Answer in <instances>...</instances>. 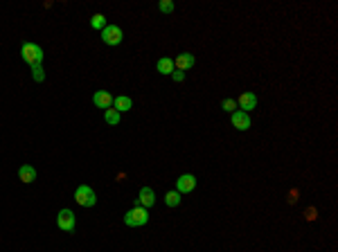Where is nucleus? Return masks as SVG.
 <instances>
[{
  "instance_id": "f257e3e1",
  "label": "nucleus",
  "mask_w": 338,
  "mask_h": 252,
  "mask_svg": "<svg viewBox=\"0 0 338 252\" xmlns=\"http://www.w3.org/2000/svg\"><path fill=\"white\" fill-rule=\"evenodd\" d=\"M124 223H127L129 228H142V225L149 223V212L137 205V207L129 209V212L124 214Z\"/></svg>"
},
{
  "instance_id": "f03ea898",
  "label": "nucleus",
  "mask_w": 338,
  "mask_h": 252,
  "mask_svg": "<svg viewBox=\"0 0 338 252\" xmlns=\"http://www.w3.org/2000/svg\"><path fill=\"white\" fill-rule=\"evenodd\" d=\"M20 54H23V59L30 63V65H41V61H43V50L36 43H23Z\"/></svg>"
},
{
  "instance_id": "7ed1b4c3",
  "label": "nucleus",
  "mask_w": 338,
  "mask_h": 252,
  "mask_svg": "<svg viewBox=\"0 0 338 252\" xmlns=\"http://www.w3.org/2000/svg\"><path fill=\"white\" fill-rule=\"evenodd\" d=\"M74 200H77L81 207H93V205L97 203V196H95V191L88 185H79V187L74 189Z\"/></svg>"
},
{
  "instance_id": "20e7f679",
  "label": "nucleus",
  "mask_w": 338,
  "mask_h": 252,
  "mask_svg": "<svg viewBox=\"0 0 338 252\" xmlns=\"http://www.w3.org/2000/svg\"><path fill=\"white\" fill-rule=\"evenodd\" d=\"M122 29L118 27V25H106V27L102 29V41L106 45H120L122 43Z\"/></svg>"
},
{
  "instance_id": "39448f33",
  "label": "nucleus",
  "mask_w": 338,
  "mask_h": 252,
  "mask_svg": "<svg viewBox=\"0 0 338 252\" xmlns=\"http://www.w3.org/2000/svg\"><path fill=\"white\" fill-rule=\"evenodd\" d=\"M57 225H59V230H64V232H72L74 225H77L72 209H61L59 216H57Z\"/></svg>"
},
{
  "instance_id": "423d86ee",
  "label": "nucleus",
  "mask_w": 338,
  "mask_h": 252,
  "mask_svg": "<svg viewBox=\"0 0 338 252\" xmlns=\"http://www.w3.org/2000/svg\"><path fill=\"white\" fill-rule=\"evenodd\" d=\"M230 122H232V126H235L237 131H248L250 126H253L250 115H248V113H244V111H235V113H232Z\"/></svg>"
},
{
  "instance_id": "0eeeda50",
  "label": "nucleus",
  "mask_w": 338,
  "mask_h": 252,
  "mask_svg": "<svg viewBox=\"0 0 338 252\" xmlns=\"http://www.w3.org/2000/svg\"><path fill=\"white\" fill-rule=\"evenodd\" d=\"M194 187H196V178L192 174L178 176V180H176V191L178 194H190V191H194Z\"/></svg>"
},
{
  "instance_id": "6e6552de",
  "label": "nucleus",
  "mask_w": 338,
  "mask_h": 252,
  "mask_svg": "<svg viewBox=\"0 0 338 252\" xmlns=\"http://www.w3.org/2000/svg\"><path fill=\"white\" fill-rule=\"evenodd\" d=\"M257 106V97L253 95V92H241L239 99H237V108L244 113H250L253 108Z\"/></svg>"
},
{
  "instance_id": "1a4fd4ad",
  "label": "nucleus",
  "mask_w": 338,
  "mask_h": 252,
  "mask_svg": "<svg viewBox=\"0 0 338 252\" xmlns=\"http://www.w3.org/2000/svg\"><path fill=\"white\" fill-rule=\"evenodd\" d=\"M194 63H196L194 54H190V52H183V54H178V57L174 59V68H178V70H181V72H185V70L194 68Z\"/></svg>"
},
{
  "instance_id": "9d476101",
  "label": "nucleus",
  "mask_w": 338,
  "mask_h": 252,
  "mask_svg": "<svg viewBox=\"0 0 338 252\" xmlns=\"http://www.w3.org/2000/svg\"><path fill=\"white\" fill-rule=\"evenodd\" d=\"M156 203V194H153V189L151 187H142L140 189V194H137V205L144 209H149L151 205Z\"/></svg>"
},
{
  "instance_id": "9b49d317",
  "label": "nucleus",
  "mask_w": 338,
  "mask_h": 252,
  "mask_svg": "<svg viewBox=\"0 0 338 252\" xmlns=\"http://www.w3.org/2000/svg\"><path fill=\"white\" fill-rule=\"evenodd\" d=\"M93 102L97 108H104V111H106V108H113V95L108 90H97L93 95Z\"/></svg>"
},
{
  "instance_id": "f8f14e48",
  "label": "nucleus",
  "mask_w": 338,
  "mask_h": 252,
  "mask_svg": "<svg viewBox=\"0 0 338 252\" xmlns=\"http://www.w3.org/2000/svg\"><path fill=\"white\" fill-rule=\"evenodd\" d=\"M18 178L23 180L25 185L34 183V180H36V169H34L32 165H20V169H18Z\"/></svg>"
},
{
  "instance_id": "ddd939ff",
  "label": "nucleus",
  "mask_w": 338,
  "mask_h": 252,
  "mask_svg": "<svg viewBox=\"0 0 338 252\" xmlns=\"http://www.w3.org/2000/svg\"><path fill=\"white\" fill-rule=\"evenodd\" d=\"M133 102L131 97H127V95H118V97H113V108L118 113H124V111H131Z\"/></svg>"
},
{
  "instance_id": "4468645a",
  "label": "nucleus",
  "mask_w": 338,
  "mask_h": 252,
  "mask_svg": "<svg viewBox=\"0 0 338 252\" xmlns=\"http://www.w3.org/2000/svg\"><path fill=\"white\" fill-rule=\"evenodd\" d=\"M156 68H158V72H160V74H172L174 72V59L162 57L160 61L156 63Z\"/></svg>"
},
{
  "instance_id": "2eb2a0df",
  "label": "nucleus",
  "mask_w": 338,
  "mask_h": 252,
  "mask_svg": "<svg viewBox=\"0 0 338 252\" xmlns=\"http://www.w3.org/2000/svg\"><path fill=\"white\" fill-rule=\"evenodd\" d=\"M104 122L111 124V126H118L120 124V113L115 111V108H106V111H104Z\"/></svg>"
},
{
  "instance_id": "dca6fc26",
  "label": "nucleus",
  "mask_w": 338,
  "mask_h": 252,
  "mask_svg": "<svg viewBox=\"0 0 338 252\" xmlns=\"http://www.w3.org/2000/svg\"><path fill=\"white\" fill-rule=\"evenodd\" d=\"M106 25H108V20H106V16L104 14H95L93 18H90V27L93 29H99V32H102Z\"/></svg>"
},
{
  "instance_id": "f3484780",
  "label": "nucleus",
  "mask_w": 338,
  "mask_h": 252,
  "mask_svg": "<svg viewBox=\"0 0 338 252\" xmlns=\"http://www.w3.org/2000/svg\"><path fill=\"white\" fill-rule=\"evenodd\" d=\"M165 203L169 205V207H178V205H181V194H178V191H167Z\"/></svg>"
},
{
  "instance_id": "a211bd4d",
  "label": "nucleus",
  "mask_w": 338,
  "mask_h": 252,
  "mask_svg": "<svg viewBox=\"0 0 338 252\" xmlns=\"http://www.w3.org/2000/svg\"><path fill=\"white\" fill-rule=\"evenodd\" d=\"M30 68H32V79H34L36 83L45 81V72H43V68H41V65H30Z\"/></svg>"
},
{
  "instance_id": "6ab92c4d",
  "label": "nucleus",
  "mask_w": 338,
  "mask_h": 252,
  "mask_svg": "<svg viewBox=\"0 0 338 252\" xmlns=\"http://www.w3.org/2000/svg\"><path fill=\"white\" fill-rule=\"evenodd\" d=\"M174 7H176V5H174L172 0H160V2H158V9H160L162 14H172Z\"/></svg>"
},
{
  "instance_id": "aec40b11",
  "label": "nucleus",
  "mask_w": 338,
  "mask_h": 252,
  "mask_svg": "<svg viewBox=\"0 0 338 252\" xmlns=\"http://www.w3.org/2000/svg\"><path fill=\"white\" fill-rule=\"evenodd\" d=\"M221 108H223V111H228V113L232 115V113L237 111V102H235V99L228 97V99H223V102H221Z\"/></svg>"
},
{
  "instance_id": "412c9836",
  "label": "nucleus",
  "mask_w": 338,
  "mask_h": 252,
  "mask_svg": "<svg viewBox=\"0 0 338 252\" xmlns=\"http://www.w3.org/2000/svg\"><path fill=\"white\" fill-rule=\"evenodd\" d=\"M172 77H174V81H176V83L185 81V72H181V70H174V72H172Z\"/></svg>"
}]
</instances>
